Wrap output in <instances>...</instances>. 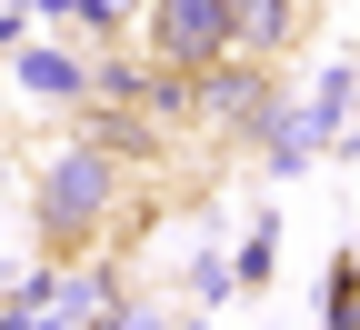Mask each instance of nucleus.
Instances as JSON below:
<instances>
[{"label":"nucleus","instance_id":"4","mask_svg":"<svg viewBox=\"0 0 360 330\" xmlns=\"http://www.w3.org/2000/svg\"><path fill=\"white\" fill-rule=\"evenodd\" d=\"M20 90H40V101H80L90 80H80V61H60V51H30V61H20Z\"/></svg>","mask_w":360,"mask_h":330},{"label":"nucleus","instance_id":"2","mask_svg":"<svg viewBox=\"0 0 360 330\" xmlns=\"http://www.w3.org/2000/svg\"><path fill=\"white\" fill-rule=\"evenodd\" d=\"M231 40H240V20H231V0H160L150 11V51H160V70H220L231 61Z\"/></svg>","mask_w":360,"mask_h":330},{"label":"nucleus","instance_id":"3","mask_svg":"<svg viewBox=\"0 0 360 330\" xmlns=\"http://www.w3.org/2000/svg\"><path fill=\"white\" fill-rule=\"evenodd\" d=\"M231 20H240L250 51H281V40L300 30V0H231Z\"/></svg>","mask_w":360,"mask_h":330},{"label":"nucleus","instance_id":"1","mask_svg":"<svg viewBox=\"0 0 360 330\" xmlns=\"http://www.w3.org/2000/svg\"><path fill=\"white\" fill-rule=\"evenodd\" d=\"M120 220V160L101 140H70V151L40 170V241L51 250H90Z\"/></svg>","mask_w":360,"mask_h":330}]
</instances>
